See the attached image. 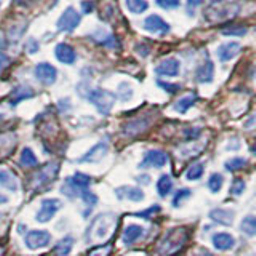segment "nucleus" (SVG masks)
Wrapping results in <instances>:
<instances>
[{"label":"nucleus","instance_id":"obj_1","mask_svg":"<svg viewBox=\"0 0 256 256\" xmlns=\"http://www.w3.org/2000/svg\"><path fill=\"white\" fill-rule=\"evenodd\" d=\"M117 226V216L114 213H101L93 220L86 230V242H102L112 236Z\"/></svg>","mask_w":256,"mask_h":256},{"label":"nucleus","instance_id":"obj_2","mask_svg":"<svg viewBox=\"0 0 256 256\" xmlns=\"http://www.w3.org/2000/svg\"><path fill=\"white\" fill-rule=\"evenodd\" d=\"M189 238V230L188 228H176L168 230L165 237L160 240V244L157 246V252L160 256H173L174 253H178L181 248L186 245Z\"/></svg>","mask_w":256,"mask_h":256},{"label":"nucleus","instance_id":"obj_3","mask_svg":"<svg viewBox=\"0 0 256 256\" xmlns=\"http://www.w3.org/2000/svg\"><path fill=\"white\" fill-rule=\"evenodd\" d=\"M92 184V178L88 174L84 173H76L74 176L66 180L64 186L61 188V192L69 198H77L82 196L84 190H88Z\"/></svg>","mask_w":256,"mask_h":256},{"label":"nucleus","instance_id":"obj_4","mask_svg":"<svg viewBox=\"0 0 256 256\" xmlns=\"http://www.w3.org/2000/svg\"><path fill=\"white\" fill-rule=\"evenodd\" d=\"M88 101L98 109L100 114L109 116L116 104V96L108 90H102V88H94V90H90V93H88Z\"/></svg>","mask_w":256,"mask_h":256},{"label":"nucleus","instance_id":"obj_5","mask_svg":"<svg viewBox=\"0 0 256 256\" xmlns=\"http://www.w3.org/2000/svg\"><path fill=\"white\" fill-rule=\"evenodd\" d=\"M58 173H60V164H56V162L46 164L44 168H40V170H37L36 173H32L30 180H29L30 188L40 189V188L46 186V184H50L56 176H58Z\"/></svg>","mask_w":256,"mask_h":256},{"label":"nucleus","instance_id":"obj_6","mask_svg":"<svg viewBox=\"0 0 256 256\" xmlns=\"http://www.w3.org/2000/svg\"><path fill=\"white\" fill-rule=\"evenodd\" d=\"M240 14V5L238 4H228L224 6H213L210 10H206V18L210 21H228L236 18Z\"/></svg>","mask_w":256,"mask_h":256},{"label":"nucleus","instance_id":"obj_7","mask_svg":"<svg viewBox=\"0 0 256 256\" xmlns=\"http://www.w3.org/2000/svg\"><path fill=\"white\" fill-rule=\"evenodd\" d=\"M61 208H62V202L60 198H45V200H42L40 210L36 214L37 222H42V224L50 222L54 218V214L58 213Z\"/></svg>","mask_w":256,"mask_h":256},{"label":"nucleus","instance_id":"obj_8","mask_svg":"<svg viewBox=\"0 0 256 256\" xmlns=\"http://www.w3.org/2000/svg\"><path fill=\"white\" fill-rule=\"evenodd\" d=\"M80 21H82V16L76 10L74 6H69L64 10V13L61 14V18L58 20V29L61 32H66V34H70L74 32L78 26Z\"/></svg>","mask_w":256,"mask_h":256},{"label":"nucleus","instance_id":"obj_9","mask_svg":"<svg viewBox=\"0 0 256 256\" xmlns=\"http://www.w3.org/2000/svg\"><path fill=\"white\" fill-rule=\"evenodd\" d=\"M52 242V234L48 230H29L24 236V244L29 250H38V248H45Z\"/></svg>","mask_w":256,"mask_h":256},{"label":"nucleus","instance_id":"obj_10","mask_svg":"<svg viewBox=\"0 0 256 256\" xmlns=\"http://www.w3.org/2000/svg\"><path fill=\"white\" fill-rule=\"evenodd\" d=\"M154 122V118L152 116H142V117H138V118H133L130 122H126L122 128V132L125 136H136V134H141L148 130V128L152 125Z\"/></svg>","mask_w":256,"mask_h":256},{"label":"nucleus","instance_id":"obj_11","mask_svg":"<svg viewBox=\"0 0 256 256\" xmlns=\"http://www.w3.org/2000/svg\"><path fill=\"white\" fill-rule=\"evenodd\" d=\"M144 30L150 32V34H157V36H166L168 32L172 30V26L168 24L164 18H160L158 14H150L142 22Z\"/></svg>","mask_w":256,"mask_h":256},{"label":"nucleus","instance_id":"obj_12","mask_svg":"<svg viewBox=\"0 0 256 256\" xmlns=\"http://www.w3.org/2000/svg\"><path fill=\"white\" fill-rule=\"evenodd\" d=\"M34 74H36L38 82L42 84V85H46V86L53 85L56 80H58V70H56V68L52 66L50 62H40V64H37Z\"/></svg>","mask_w":256,"mask_h":256},{"label":"nucleus","instance_id":"obj_13","mask_svg":"<svg viewBox=\"0 0 256 256\" xmlns=\"http://www.w3.org/2000/svg\"><path fill=\"white\" fill-rule=\"evenodd\" d=\"M166 164H168V156L165 152L158 149H152L144 154L140 168H164Z\"/></svg>","mask_w":256,"mask_h":256},{"label":"nucleus","instance_id":"obj_14","mask_svg":"<svg viewBox=\"0 0 256 256\" xmlns=\"http://www.w3.org/2000/svg\"><path fill=\"white\" fill-rule=\"evenodd\" d=\"M108 152H109V144L106 141H100L98 144H94L82 158H78L77 162L78 164H98L108 156Z\"/></svg>","mask_w":256,"mask_h":256},{"label":"nucleus","instance_id":"obj_15","mask_svg":"<svg viewBox=\"0 0 256 256\" xmlns=\"http://www.w3.org/2000/svg\"><path fill=\"white\" fill-rule=\"evenodd\" d=\"M156 72L162 77H178L181 72V62L176 58H166L157 64Z\"/></svg>","mask_w":256,"mask_h":256},{"label":"nucleus","instance_id":"obj_16","mask_svg":"<svg viewBox=\"0 0 256 256\" xmlns=\"http://www.w3.org/2000/svg\"><path fill=\"white\" fill-rule=\"evenodd\" d=\"M240 50H242V45L238 42H226L218 46V50H216V54H218V58L221 62H229L238 56Z\"/></svg>","mask_w":256,"mask_h":256},{"label":"nucleus","instance_id":"obj_17","mask_svg":"<svg viewBox=\"0 0 256 256\" xmlns=\"http://www.w3.org/2000/svg\"><path fill=\"white\" fill-rule=\"evenodd\" d=\"M214 78V64L212 60H205L196 70V80L198 84H212Z\"/></svg>","mask_w":256,"mask_h":256},{"label":"nucleus","instance_id":"obj_18","mask_svg":"<svg viewBox=\"0 0 256 256\" xmlns=\"http://www.w3.org/2000/svg\"><path fill=\"white\" fill-rule=\"evenodd\" d=\"M54 54H56V60L62 64H68V66H70V64H74L77 61L76 50L68 44H60L54 48Z\"/></svg>","mask_w":256,"mask_h":256},{"label":"nucleus","instance_id":"obj_19","mask_svg":"<svg viewBox=\"0 0 256 256\" xmlns=\"http://www.w3.org/2000/svg\"><path fill=\"white\" fill-rule=\"evenodd\" d=\"M212 242L213 246L220 252H229L236 246V238L230 234H228V232H218V234H214Z\"/></svg>","mask_w":256,"mask_h":256},{"label":"nucleus","instance_id":"obj_20","mask_svg":"<svg viewBox=\"0 0 256 256\" xmlns=\"http://www.w3.org/2000/svg\"><path fill=\"white\" fill-rule=\"evenodd\" d=\"M208 216H210V220H213L214 222L221 224V226H232V224H234L236 213L232 210H228V208H214Z\"/></svg>","mask_w":256,"mask_h":256},{"label":"nucleus","instance_id":"obj_21","mask_svg":"<svg viewBox=\"0 0 256 256\" xmlns=\"http://www.w3.org/2000/svg\"><path fill=\"white\" fill-rule=\"evenodd\" d=\"M142 237H144V228L138 226V224H130V226H126L122 234V240L126 246H132Z\"/></svg>","mask_w":256,"mask_h":256},{"label":"nucleus","instance_id":"obj_22","mask_svg":"<svg viewBox=\"0 0 256 256\" xmlns=\"http://www.w3.org/2000/svg\"><path fill=\"white\" fill-rule=\"evenodd\" d=\"M90 40H93V42L100 44L102 46H108V48H116L117 46V38L112 36L110 32H108L106 29L94 30L93 34L90 36Z\"/></svg>","mask_w":256,"mask_h":256},{"label":"nucleus","instance_id":"obj_23","mask_svg":"<svg viewBox=\"0 0 256 256\" xmlns=\"http://www.w3.org/2000/svg\"><path fill=\"white\" fill-rule=\"evenodd\" d=\"M117 198L122 200V198H128L132 202H142L144 200V192L140 188H132V186H124V188H118L116 190Z\"/></svg>","mask_w":256,"mask_h":256},{"label":"nucleus","instance_id":"obj_24","mask_svg":"<svg viewBox=\"0 0 256 256\" xmlns=\"http://www.w3.org/2000/svg\"><path fill=\"white\" fill-rule=\"evenodd\" d=\"M0 186L6 190H12V192H16L20 189V184H18V180H16V176L5 170V168H0Z\"/></svg>","mask_w":256,"mask_h":256},{"label":"nucleus","instance_id":"obj_25","mask_svg":"<svg viewBox=\"0 0 256 256\" xmlns=\"http://www.w3.org/2000/svg\"><path fill=\"white\" fill-rule=\"evenodd\" d=\"M34 94H36V93H34V90H32L30 86L21 85V86L14 88V90H13L12 98H10V104H12V106H16V104H20L21 101L32 98V96H34Z\"/></svg>","mask_w":256,"mask_h":256},{"label":"nucleus","instance_id":"obj_26","mask_svg":"<svg viewBox=\"0 0 256 256\" xmlns=\"http://www.w3.org/2000/svg\"><path fill=\"white\" fill-rule=\"evenodd\" d=\"M197 100L198 98H197L196 93H189L186 96H182L181 100H178L174 102V110L180 112V114H186L190 108H194V104L197 102Z\"/></svg>","mask_w":256,"mask_h":256},{"label":"nucleus","instance_id":"obj_27","mask_svg":"<svg viewBox=\"0 0 256 256\" xmlns=\"http://www.w3.org/2000/svg\"><path fill=\"white\" fill-rule=\"evenodd\" d=\"M76 238L72 236H66L62 237L58 244L54 245V254L56 256H69L72 252V246H74Z\"/></svg>","mask_w":256,"mask_h":256},{"label":"nucleus","instance_id":"obj_28","mask_svg":"<svg viewBox=\"0 0 256 256\" xmlns=\"http://www.w3.org/2000/svg\"><path fill=\"white\" fill-rule=\"evenodd\" d=\"M20 164L26 168H34L38 164V158L36 157L34 150L29 149V148H24L21 152V157H20Z\"/></svg>","mask_w":256,"mask_h":256},{"label":"nucleus","instance_id":"obj_29","mask_svg":"<svg viewBox=\"0 0 256 256\" xmlns=\"http://www.w3.org/2000/svg\"><path fill=\"white\" fill-rule=\"evenodd\" d=\"M240 230L246 237H256V216H246L240 222Z\"/></svg>","mask_w":256,"mask_h":256},{"label":"nucleus","instance_id":"obj_30","mask_svg":"<svg viewBox=\"0 0 256 256\" xmlns=\"http://www.w3.org/2000/svg\"><path fill=\"white\" fill-rule=\"evenodd\" d=\"M125 5L128 8V12L133 14H141L144 12H148L149 8L148 0H125Z\"/></svg>","mask_w":256,"mask_h":256},{"label":"nucleus","instance_id":"obj_31","mask_svg":"<svg viewBox=\"0 0 256 256\" xmlns=\"http://www.w3.org/2000/svg\"><path fill=\"white\" fill-rule=\"evenodd\" d=\"M172 189H173V181H172L170 176H168V174H162V176H160V180L157 182V192H158V196L160 197H166L172 192Z\"/></svg>","mask_w":256,"mask_h":256},{"label":"nucleus","instance_id":"obj_32","mask_svg":"<svg viewBox=\"0 0 256 256\" xmlns=\"http://www.w3.org/2000/svg\"><path fill=\"white\" fill-rule=\"evenodd\" d=\"M205 173V165L204 164H194V165H190L188 168V172H186V180L188 181H198L200 178L204 176Z\"/></svg>","mask_w":256,"mask_h":256},{"label":"nucleus","instance_id":"obj_33","mask_svg":"<svg viewBox=\"0 0 256 256\" xmlns=\"http://www.w3.org/2000/svg\"><path fill=\"white\" fill-rule=\"evenodd\" d=\"M205 149V144L204 146H197V144H186L180 149V154L184 158H192V157H197L200 152Z\"/></svg>","mask_w":256,"mask_h":256},{"label":"nucleus","instance_id":"obj_34","mask_svg":"<svg viewBox=\"0 0 256 256\" xmlns=\"http://www.w3.org/2000/svg\"><path fill=\"white\" fill-rule=\"evenodd\" d=\"M222 182H224V178L222 174L220 173H213L210 176V180H208V189H210L213 194H218V192L222 189Z\"/></svg>","mask_w":256,"mask_h":256},{"label":"nucleus","instance_id":"obj_35","mask_svg":"<svg viewBox=\"0 0 256 256\" xmlns=\"http://www.w3.org/2000/svg\"><path fill=\"white\" fill-rule=\"evenodd\" d=\"M245 165H246V158H244V157H234V158H230V160H228L226 164H224V168L232 173V172L242 170Z\"/></svg>","mask_w":256,"mask_h":256},{"label":"nucleus","instance_id":"obj_36","mask_svg":"<svg viewBox=\"0 0 256 256\" xmlns=\"http://www.w3.org/2000/svg\"><path fill=\"white\" fill-rule=\"evenodd\" d=\"M190 194H192V190H190V189H188V188H184V189H180V190H178V192H176V194H174L172 205H173L174 208H180V206L182 205V202H184V200H188V198L190 197Z\"/></svg>","mask_w":256,"mask_h":256},{"label":"nucleus","instance_id":"obj_37","mask_svg":"<svg viewBox=\"0 0 256 256\" xmlns=\"http://www.w3.org/2000/svg\"><path fill=\"white\" fill-rule=\"evenodd\" d=\"M118 98L122 101H130L133 98V88L130 84L124 82L118 85Z\"/></svg>","mask_w":256,"mask_h":256},{"label":"nucleus","instance_id":"obj_38","mask_svg":"<svg viewBox=\"0 0 256 256\" xmlns=\"http://www.w3.org/2000/svg\"><path fill=\"white\" fill-rule=\"evenodd\" d=\"M248 32L245 26H237V28H226L222 29V36L226 37H244Z\"/></svg>","mask_w":256,"mask_h":256},{"label":"nucleus","instance_id":"obj_39","mask_svg":"<svg viewBox=\"0 0 256 256\" xmlns=\"http://www.w3.org/2000/svg\"><path fill=\"white\" fill-rule=\"evenodd\" d=\"M156 5L164 10H176L181 6V0H156Z\"/></svg>","mask_w":256,"mask_h":256},{"label":"nucleus","instance_id":"obj_40","mask_svg":"<svg viewBox=\"0 0 256 256\" xmlns=\"http://www.w3.org/2000/svg\"><path fill=\"white\" fill-rule=\"evenodd\" d=\"M112 252V245H101V246H94L93 250L88 253V256H109Z\"/></svg>","mask_w":256,"mask_h":256},{"label":"nucleus","instance_id":"obj_41","mask_svg":"<svg viewBox=\"0 0 256 256\" xmlns=\"http://www.w3.org/2000/svg\"><path fill=\"white\" fill-rule=\"evenodd\" d=\"M80 198L84 200L85 202V205L88 206V208H93L96 204H98V197H96L93 192H90V190H84L82 192V196H80Z\"/></svg>","mask_w":256,"mask_h":256},{"label":"nucleus","instance_id":"obj_42","mask_svg":"<svg viewBox=\"0 0 256 256\" xmlns=\"http://www.w3.org/2000/svg\"><path fill=\"white\" fill-rule=\"evenodd\" d=\"M244 192H245V182H244V180H236L234 184H232V188H230V196L238 197V196H242Z\"/></svg>","mask_w":256,"mask_h":256},{"label":"nucleus","instance_id":"obj_43","mask_svg":"<svg viewBox=\"0 0 256 256\" xmlns=\"http://www.w3.org/2000/svg\"><path fill=\"white\" fill-rule=\"evenodd\" d=\"M157 85L160 88H164V90L166 93H170V94H174V93H178L181 90V86L180 85H174V84H166V82H162V80H157Z\"/></svg>","mask_w":256,"mask_h":256},{"label":"nucleus","instance_id":"obj_44","mask_svg":"<svg viewBox=\"0 0 256 256\" xmlns=\"http://www.w3.org/2000/svg\"><path fill=\"white\" fill-rule=\"evenodd\" d=\"M184 138L186 140H197L200 134H202V130H200V128H186V130H184Z\"/></svg>","mask_w":256,"mask_h":256},{"label":"nucleus","instance_id":"obj_45","mask_svg":"<svg viewBox=\"0 0 256 256\" xmlns=\"http://www.w3.org/2000/svg\"><path fill=\"white\" fill-rule=\"evenodd\" d=\"M26 52L30 54H36L38 52V42L36 38H29L28 44H26Z\"/></svg>","mask_w":256,"mask_h":256},{"label":"nucleus","instance_id":"obj_46","mask_svg":"<svg viewBox=\"0 0 256 256\" xmlns=\"http://www.w3.org/2000/svg\"><path fill=\"white\" fill-rule=\"evenodd\" d=\"M245 130H248L250 133H256V112L245 122Z\"/></svg>","mask_w":256,"mask_h":256},{"label":"nucleus","instance_id":"obj_47","mask_svg":"<svg viewBox=\"0 0 256 256\" xmlns=\"http://www.w3.org/2000/svg\"><path fill=\"white\" fill-rule=\"evenodd\" d=\"M12 62V60H10V56L8 54H5V53H2L0 52V72H2L5 68H8V64Z\"/></svg>","mask_w":256,"mask_h":256},{"label":"nucleus","instance_id":"obj_48","mask_svg":"<svg viewBox=\"0 0 256 256\" xmlns=\"http://www.w3.org/2000/svg\"><path fill=\"white\" fill-rule=\"evenodd\" d=\"M158 212H160V206L158 205H154V206H150L149 210L138 213V216H142V218H149V216H152L154 213H158Z\"/></svg>","mask_w":256,"mask_h":256},{"label":"nucleus","instance_id":"obj_49","mask_svg":"<svg viewBox=\"0 0 256 256\" xmlns=\"http://www.w3.org/2000/svg\"><path fill=\"white\" fill-rule=\"evenodd\" d=\"M93 8H94V5H93V2H82V10H84V13L85 14H90L92 12H93Z\"/></svg>","mask_w":256,"mask_h":256},{"label":"nucleus","instance_id":"obj_50","mask_svg":"<svg viewBox=\"0 0 256 256\" xmlns=\"http://www.w3.org/2000/svg\"><path fill=\"white\" fill-rule=\"evenodd\" d=\"M136 181H140V184H144V186H148V184H150V176L149 174H141L136 178Z\"/></svg>","mask_w":256,"mask_h":256},{"label":"nucleus","instance_id":"obj_51","mask_svg":"<svg viewBox=\"0 0 256 256\" xmlns=\"http://www.w3.org/2000/svg\"><path fill=\"white\" fill-rule=\"evenodd\" d=\"M136 50H138L140 54L144 56V58H146V56L149 54V48H148V46H144V45H138V46H136Z\"/></svg>","mask_w":256,"mask_h":256},{"label":"nucleus","instance_id":"obj_52","mask_svg":"<svg viewBox=\"0 0 256 256\" xmlns=\"http://www.w3.org/2000/svg\"><path fill=\"white\" fill-rule=\"evenodd\" d=\"M230 142H232V146L226 148L228 150H236V149H240V141H238V140H232Z\"/></svg>","mask_w":256,"mask_h":256},{"label":"nucleus","instance_id":"obj_53","mask_svg":"<svg viewBox=\"0 0 256 256\" xmlns=\"http://www.w3.org/2000/svg\"><path fill=\"white\" fill-rule=\"evenodd\" d=\"M204 4V0H188V5L189 6H200V5H202Z\"/></svg>","mask_w":256,"mask_h":256},{"label":"nucleus","instance_id":"obj_54","mask_svg":"<svg viewBox=\"0 0 256 256\" xmlns=\"http://www.w3.org/2000/svg\"><path fill=\"white\" fill-rule=\"evenodd\" d=\"M4 204H8V197L0 196V205H4Z\"/></svg>","mask_w":256,"mask_h":256},{"label":"nucleus","instance_id":"obj_55","mask_svg":"<svg viewBox=\"0 0 256 256\" xmlns=\"http://www.w3.org/2000/svg\"><path fill=\"white\" fill-rule=\"evenodd\" d=\"M212 2H213V4H221L222 0H212Z\"/></svg>","mask_w":256,"mask_h":256},{"label":"nucleus","instance_id":"obj_56","mask_svg":"<svg viewBox=\"0 0 256 256\" xmlns=\"http://www.w3.org/2000/svg\"><path fill=\"white\" fill-rule=\"evenodd\" d=\"M4 254V246H0V256Z\"/></svg>","mask_w":256,"mask_h":256},{"label":"nucleus","instance_id":"obj_57","mask_svg":"<svg viewBox=\"0 0 256 256\" xmlns=\"http://www.w3.org/2000/svg\"><path fill=\"white\" fill-rule=\"evenodd\" d=\"M0 5H2V2H0Z\"/></svg>","mask_w":256,"mask_h":256}]
</instances>
